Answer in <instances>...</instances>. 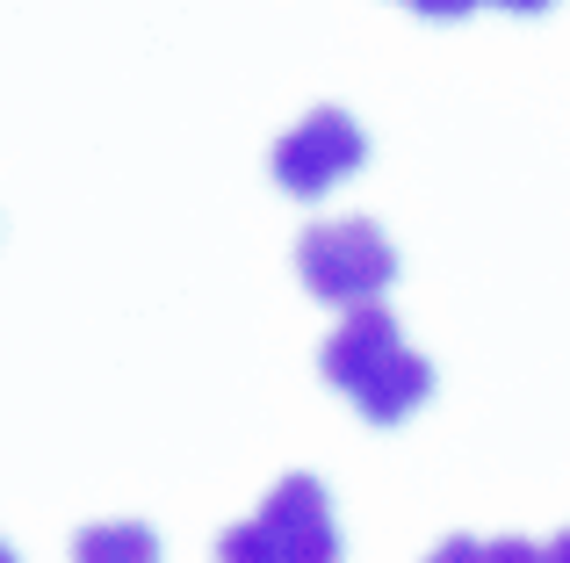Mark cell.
<instances>
[{
	"label": "cell",
	"mask_w": 570,
	"mask_h": 563,
	"mask_svg": "<svg viewBox=\"0 0 570 563\" xmlns=\"http://www.w3.org/2000/svg\"><path fill=\"white\" fill-rule=\"evenodd\" d=\"M318 376L333 383V391H347L376 426L412 419L433 397V368L397 339V318H390L383 304H354L347 318L333 325V339L318 347Z\"/></svg>",
	"instance_id": "6da1fadb"
},
{
	"label": "cell",
	"mask_w": 570,
	"mask_h": 563,
	"mask_svg": "<svg viewBox=\"0 0 570 563\" xmlns=\"http://www.w3.org/2000/svg\"><path fill=\"white\" fill-rule=\"evenodd\" d=\"M296 275L318 304H376L397 282V246L383 239L368 217H333V225H311L296 239Z\"/></svg>",
	"instance_id": "7a4b0ae2"
},
{
	"label": "cell",
	"mask_w": 570,
	"mask_h": 563,
	"mask_svg": "<svg viewBox=\"0 0 570 563\" xmlns=\"http://www.w3.org/2000/svg\"><path fill=\"white\" fill-rule=\"evenodd\" d=\"M362 159H368V138L347 109H311L296 130L275 138V159H267V167H275L282 196H325V188H340L347 174H362Z\"/></svg>",
	"instance_id": "3957f363"
},
{
	"label": "cell",
	"mask_w": 570,
	"mask_h": 563,
	"mask_svg": "<svg viewBox=\"0 0 570 563\" xmlns=\"http://www.w3.org/2000/svg\"><path fill=\"white\" fill-rule=\"evenodd\" d=\"M253 521L267 527V542L282 550V563H340V535H333V506H325L318 477H282L261 498Z\"/></svg>",
	"instance_id": "277c9868"
},
{
	"label": "cell",
	"mask_w": 570,
	"mask_h": 563,
	"mask_svg": "<svg viewBox=\"0 0 570 563\" xmlns=\"http://www.w3.org/2000/svg\"><path fill=\"white\" fill-rule=\"evenodd\" d=\"M153 556H159V535L145 521H109L72 535V563H153Z\"/></svg>",
	"instance_id": "5b68a950"
},
{
	"label": "cell",
	"mask_w": 570,
	"mask_h": 563,
	"mask_svg": "<svg viewBox=\"0 0 570 563\" xmlns=\"http://www.w3.org/2000/svg\"><path fill=\"white\" fill-rule=\"evenodd\" d=\"M217 563H282V550L267 542L261 521H238V527H224V535H217Z\"/></svg>",
	"instance_id": "8992f818"
},
{
	"label": "cell",
	"mask_w": 570,
	"mask_h": 563,
	"mask_svg": "<svg viewBox=\"0 0 570 563\" xmlns=\"http://www.w3.org/2000/svg\"><path fill=\"white\" fill-rule=\"evenodd\" d=\"M484 563H542V550L528 535H499V542H484Z\"/></svg>",
	"instance_id": "52a82bcc"
},
{
	"label": "cell",
	"mask_w": 570,
	"mask_h": 563,
	"mask_svg": "<svg viewBox=\"0 0 570 563\" xmlns=\"http://www.w3.org/2000/svg\"><path fill=\"white\" fill-rule=\"evenodd\" d=\"M426 563H484V542H470V535H448L441 550H433Z\"/></svg>",
	"instance_id": "ba28073f"
},
{
	"label": "cell",
	"mask_w": 570,
	"mask_h": 563,
	"mask_svg": "<svg viewBox=\"0 0 570 563\" xmlns=\"http://www.w3.org/2000/svg\"><path fill=\"white\" fill-rule=\"evenodd\" d=\"M404 8H419V14H433V22H455V14H470L476 0H404Z\"/></svg>",
	"instance_id": "9c48e42d"
},
{
	"label": "cell",
	"mask_w": 570,
	"mask_h": 563,
	"mask_svg": "<svg viewBox=\"0 0 570 563\" xmlns=\"http://www.w3.org/2000/svg\"><path fill=\"white\" fill-rule=\"evenodd\" d=\"M542 563H570V527H563V535H557V542L542 550Z\"/></svg>",
	"instance_id": "30bf717a"
},
{
	"label": "cell",
	"mask_w": 570,
	"mask_h": 563,
	"mask_svg": "<svg viewBox=\"0 0 570 563\" xmlns=\"http://www.w3.org/2000/svg\"><path fill=\"white\" fill-rule=\"evenodd\" d=\"M491 8H513V14H534V8H549V0H491Z\"/></svg>",
	"instance_id": "8fae6325"
}]
</instances>
